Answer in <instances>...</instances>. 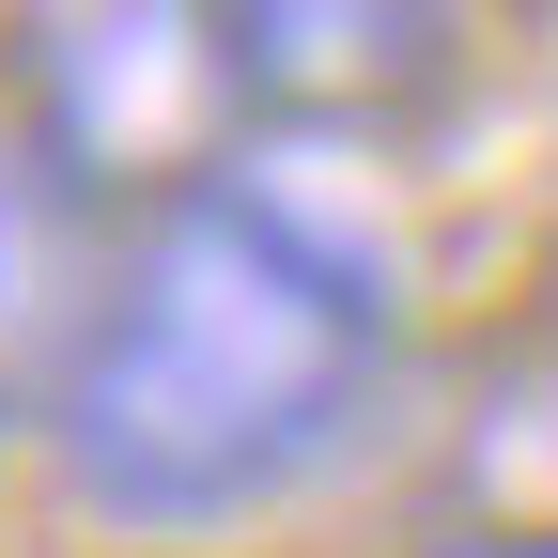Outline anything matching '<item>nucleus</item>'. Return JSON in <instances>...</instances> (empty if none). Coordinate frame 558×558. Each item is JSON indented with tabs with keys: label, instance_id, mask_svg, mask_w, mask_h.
I'll list each match as a JSON object with an SVG mask.
<instances>
[{
	"label": "nucleus",
	"instance_id": "1",
	"mask_svg": "<svg viewBox=\"0 0 558 558\" xmlns=\"http://www.w3.org/2000/svg\"><path fill=\"white\" fill-rule=\"evenodd\" d=\"M373 388H388V264L341 218L279 202L264 171H202L124 218L109 311L47 403V465L78 512L186 543L341 465Z\"/></svg>",
	"mask_w": 558,
	"mask_h": 558
},
{
	"label": "nucleus",
	"instance_id": "2",
	"mask_svg": "<svg viewBox=\"0 0 558 558\" xmlns=\"http://www.w3.org/2000/svg\"><path fill=\"white\" fill-rule=\"evenodd\" d=\"M0 94H16L62 156H78L124 218L202 171H233L264 109L233 0H16L0 16Z\"/></svg>",
	"mask_w": 558,
	"mask_h": 558
},
{
	"label": "nucleus",
	"instance_id": "3",
	"mask_svg": "<svg viewBox=\"0 0 558 558\" xmlns=\"http://www.w3.org/2000/svg\"><path fill=\"white\" fill-rule=\"evenodd\" d=\"M109 264H124V202L0 94V435H47V403L109 311Z\"/></svg>",
	"mask_w": 558,
	"mask_h": 558
},
{
	"label": "nucleus",
	"instance_id": "4",
	"mask_svg": "<svg viewBox=\"0 0 558 558\" xmlns=\"http://www.w3.org/2000/svg\"><path fill=\"white\" fill-rule=\"evenodd\" d=\"M233 32H248L264 109H295V124H373V109H403L418 78H435L450 0H233Z\"/></svg>",
	"mask_w": 558,
	"mask_h": 558
},
{
	"label": "nucleus",
	"instance_id": "5",
	"mask_svg": "<svg viewBox=\"0 0 558 558\" xmlns=\"http://www.w3.org/2000/svg\"><path fill=\"white\" fill-rule=\"evenodd\" d=\"M418 558H558V527H450V543H418Z\"/></svg>",
	"mask_w": 558,
	"mask_h": 558
}]
</instances>
